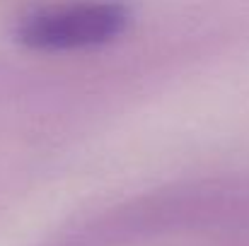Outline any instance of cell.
Instances as JSON below:
<instances>
[{"mask_svg": "<svg viewBox=\"0 0 249 246\" xmlns=\"http://www.w3.org/2000/svg\"><path fill=\"white\" fill-rule=\"evenodd\" d=\"M128 24L131 10L124 2L87 0L27 12L15 27V39L32 51H83L114 41Z\"/></svg>", "mask_w": 249, "mask_h": 246, "instance_id": "obj_1", "label": "cell"}]
</instances>
